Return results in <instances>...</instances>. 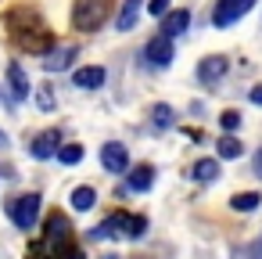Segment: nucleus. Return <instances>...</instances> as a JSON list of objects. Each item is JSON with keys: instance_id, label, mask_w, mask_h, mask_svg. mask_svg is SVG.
I'll list each match as a JSON object with an SVG mask.
<instances>
[{"instance_id": "obj_1", "label": "nucleus", "mask_w": 262, "mask_h": 259, "mask_svg": "<svg viewBox=\"0 0 262 259\" xmlns=\"http://www.w3.org/2000/svg\"><path fill=\"white\" fill-rule=\"evenodd\" d=\"M29 259H79V252L72 248V227L61 212L47 216L43 237H40V245L29 248Z\"/></svg>"}, {"instance_id": "obj_2", "label": "nucleus", "mask_w": 262, "mask_h": 259, "mask_svg": "<svg viewBox=\"0 0 262 259\" xmlns=\"http://www.w3.org/2000/svg\"><path fill=\"white\" fill-rule=\"evenodd\" d=\"M144 230H147V220H144V216L115 212V216H108L104 223H97V227L90 230V237H94V241H119V237H140Z\"/></svg>"}, {"instance_id": "obj_3", "label": "nucleus", "mask_w": 262, "mask_h": 259, "mask_svg": "<svg viewBox=\"0 0 262 259\" xmlns=\"http://www.w3.org/2000/svg\"><path fill=\"white\" fill-rule=\"evenodd\" d=\"M112 15V0H76L72 4V26L79 33H94L108 22Z\"/></svg>"}, {"instance_id": "obj_4", "label": "nucleus", "mask_w": 262, "mask_h": 259, "mask_svg": "<svg viewBox=\"0 0 262 259\" xmlns=\"http://www.w3.org/2000/svg\"><path fill=\"white\" fill-rule=\"evenodd\" d=\"M40 194H22L15 202H8V220L18 227V230H33L36 227V216H40Z\"/></svg>"}, {"instance_id": "obj_5", "label": "nucleus", "mask_w": 262, "mask_h": 259, "mask_svg": "<svg viewBox=\"0 0 262 259\" xmlns=\"http://www.w3.org/2000/svg\"><path fill=\"white\" fill-rule=\"evenodd\" d=\"M251 8H255V0H215L212 26H215V29H230V26H233V22H241Z\"/></svg>"}, {"instance_id": "obj_6", "label": "nucleus", "mask_w": 262, "mask_h": 259, "mask_svg": "<svg viewBox=\"0 0 262 259\" xmlns=\"http://www.w3.org/2000/svg\"><path fill=\"white\" fill-rule=\"evenodd\" d=\"M72 58H76V44H58V47H47L40 54V65L47 72H65L72 65Z\"/></svg>"}, {"instance_id": "obj_7", "label": "nucleus", "mask_w": 262, "mask_h": 259, "mask_svg": "<svg viewBox=\"0 0 262 259\" xmlns=\"http://www.w3.org/2000/svg\"><path fill=\"white\" fill-rule=\"evenodd\" d=\"M144 54H147V65H155V69H169L172 58H176L172 40H165V36H151L147 47H144Z\"/></svg>"}, {"instance_id": "obj_8", "label": "nucleus", "mask_w": 262, "mask_h": 259, "mask_svg": "<svg viewBox=\"0 0 262 259\" xmlns=\"http://www.w3.org/2000/svg\"><path fill=\"white\" fill-rule=\"evenodd\" d=\"M58 148H61V130H54V126H51V130H43V133H36V137H33L29 155L43 162V158H54V155H58Z\"/></svg>"}, {"instance_id": "obj_9", "label": "nucleus", "mask_w": 262, "mask_h": 259, "mask_svg": "<svg viewBox=\"0 0 262 259\" xmlns=\"http://www.w3.org/2000/svg\"><path fill=\"white\" fill-rule=\"evenodd\" d=\"M101 162H104V169L108 173H126L129 169V151H126V144H115V141H108L104 148H101Z\"/></svg>"}, {"instance_id": "obj_10", "label": "nucleus", "mask_w": 262, "mask_h": 259, "mask_svg": "<svg viewBox=\"0 0 262 259\" xmlns=\"http://www.w3.org/2000/svg\"><path fill=\"white\" fill-rule=\"evenodd\" d=\"M226 69H230V62H226L223 54H208V58H201V62H198V69H194V72H198V79H201V83H219V79L226 76Z\"/></svg>"}, {"instance_id": "obj_11", "label": "nucleus", "mask_w": 262, "mask_h": 259, "mask_svg": "<svg viewBox=\"0 0 262 259\" xmlns=\"http://www.w3.org/2000/svg\"><path fill=\"white\" fill-rule=\"evenodd\" d=\"M187 26H190V11H187V8L169 11V15H162V33H158V36L176 40V36H183V33H187Z\"/></svg>"}, {"instance_id": "obj_12", "label": "nucleus", "mask_w": 262, "mask_h": 259, "mask_svg": "<svg viewBox=\"0 0 262 259\" xmlns=\"http://www.w3.org/2000/svg\"><path fill=\"white\" fill-rule=\"evenodd\" d=\"M72 87H79V90H97V87H104V69H101V65L76 69V72H72Z\"/></svg>"}, {"instance_id": "obj_13", "label": "nucleus", "mask_w": 262, "mask_h": 259, "mask_svg": "<svg viewBox=\"0 0 262 259\" xmlns=\"http://www.w3.org/2000/svg\"><path fill=\"white\" fill-rule=\"evenodd\" d=\"M8 87H11V97H15V101H26V97H29V87H33V83H29V76H26V69H22L18 62L8 65Z\"/></svg>"}, {"instance_id": "obj_14", "label": "nucleus", "mask_w": 262, "mask_h": 259, "mask_svg": "<svg viewBox=\"0 0 262 259\" xmlns=\"http://www.w3.org/2000/svg\"><path fill=\"white\" fill-rule=\"evenodd\" d=\"M151 184H155V169L151 166H129L126 169V187L129 191L144 194V191H151Z\"/></svg>"}, {"instance_id": "obj_15", "label": "nucleus", "mask_w": 262, "mask_h": 259, "mask_svg": "<svg viewBox=\"0 0 262 259\" xmlns=\"http://www.w3.org/2000/svg\"><path fill=\"white\" fill-rule=\"evenodd\" d=\"M140 8H144V0H122V11L115 18V29L119 33H129L137 26V18H140Z\"/></svg>"}, {"instance_id": "obj_16", "label": "nucleus", "mask_w": 262, "mask_h": 259, "mask_svg": "<svg viewBox=\"0 0 262 259\" xmlns=\"http://www.w3.org/2000/svg\"><path fill=\"white\" fill-rule=\"evenodd\" d=\"M69 202H72V209H76V212H90V209L97 205V191H94L90 184H83V187H76V191H72V198H69Z\"/></svg>"}, {"instance_id": "obj_17", "label": "nucleus", "mask_w": 262, "mask_h": 259, "mask_svg": "<svg viewBox=\"0 0 262 259\" xmlns=\"http://www.w3.org/2000/svg\"><path fill=\"white\" fill-rule=\"evenodd\" d=\"M172 123H176V112H172V105L158 101V105L151 108V126H155V130H169Z\"/></svg>"}, {"instance_id": "obj_18", "label": "nucleus", "mask_w": 262, "mask_h": 259, "mask_svg": "<svg viewBox=\"0 0 262 259\" xmlns=\"http://www.w3.org/2000/svg\"><path fill=\"white\" fill-rule=\"evenodd\" d=\"M198 184H212V180H219V158H201L198 166H194V173H190Z\"/></svg>"}, {"instance_id": "obj_19", "label": "nucleus", "mask_w": 262, "mask_h": 259, "mask_svg": "<svg viewBox=\"0 0 262 259\" xmlns=\"http://www.w3.org/2000/svg\"><path fill=\"white\" fill-rule=\"evenodd\" d=\"M258 202H262V198H258L255 191H241V194H233V198H230V209H233V212H255V209H258Z\"/></svg>"}, {"instance_id": "obj_20", "label": "nucleus", "mask_w": 262, "mask_h": 259, "mask_svg": "<svg viewBox=\"0 0 262 259\" xmlns=\"http://www.w3.org/2000/svg\"><path fill=\"white\" fill-rule=\"evenodd\" d=\"M215 151H219V158H241V151H244V144L233 137V133H226L219 144H215Z\"/></svg>"}, {"instance_id": "obj_21", "label": "nucleus", "mask_w": 262, "mask_h": 259, "mask_svg": "<svg viewBox=\"0 0 262 259\" xmlns=\"http://www.w3.org/2000/svg\"><path fill=\"white\" fill-rule=\"evenodd\" d=\"M54 158H61L65 166H76V162H83V148H79V144H61Z\"/></svg>"}, {"instance_id": "obj_22", "label": "nucleus", "mask_w": 262, "mask_h": 259, "mask_svg": "<svg viewBox=\"0 0 262 259\" xmlns=\"http://www.w3.org/2000/svg\"><path fill=\"white\" fill-rule=\"evenodd\" d=\"M230 259H262V237L251 241V245H237Z\"/></svg>"}, {"instance_id": "obj_23", "label": "nucleus", "mask_w": 262, "mask_h": 259, "mask_svg": "<svg viewBox=\"0 0 262 259\" xmlns=\"http://www.w3.org/2000/svg\"><path fill=\"white\" fill-rule=\"evenodd\" d=\"M219 126H223L226 133H233V130H241V112H233V108H226V112L219 115Z\"/></svg>"}, {"instance_id": "obj_24", "label": "nucleus", "mask_w": 262, "mask_h": 259, "mask_svg": "<svg viewBox=\"0 0 262 259\" xmlns=\"http://www.w3.org/2000/svg\"><path fill=\"white\" fill-rule=\"evenodd\" d=\"M147 11H151V15H169V0H151Z\"/></svg>"}, {"instance_id": "obj_25", "label": "nucleus", "mask_w": 262, "mask_h": 259, "mask_svg": "<svg viewBox=\"0 0 262 259\" xmlns=\"http://www.w3.org/2000/svg\"><path fill=\"white\" fill-rule=\"evenodd\" d=\"M251 173L262 180V148H258V151H255V158H251Z\"/></svg>"}, {"instance_id": "obj_26", "label": "nucleus", "mask_w": 262, "mask_h": 259, "mask_svg": "<svg viewBox=\"0 0 262 259\" xmlns=\"http://www.w3.org/2000/svg\"><path fill=\"white\" fill-rule=\"evenodd\" d=\"M248 97H251V105H262V83H258V87H251V90H248Z\"/></svg>"}, {"instance_id": "obj_27", "label": "nucleus", "mask_w": 262, "mask_h": 259, "mask_svg": "<svg viewBox=\"0 0 262 259\" xmlns=\"http://www.w3.org/2000/svg\"><path fill=\"white\" fill-rule=\"evenodd\" d=\"M40 105H43V108H51V105H54V97H51V90H47V87L40 90Z\"/></svg>"}, {"instance_id": "obj_28", "label": "nucleus", "mask_w": 262, "mask_h": 259, "mask_svg": "<svg viewBox=\"0 0 262 259\" xmlns=\"http://www.w3.org/2000/svg\"><path fill=\"white\" fill-rule=\"evenodd\" d=\"M8 144H11V137H8L4 130H0V148H8Z\"/></svg>"}]
</instances>
